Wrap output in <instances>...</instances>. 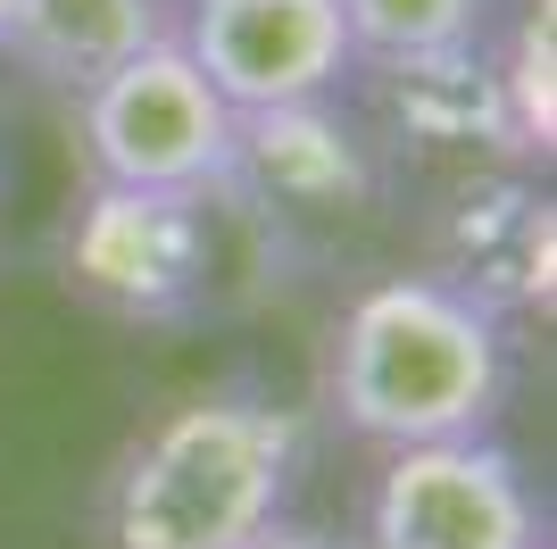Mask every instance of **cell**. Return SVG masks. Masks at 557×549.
Masks as SVG:
<instances>
[{
  "label": "cell",
  "mask_w": 557,
  "mask_h": 549,
  "mask_svg": "<svg viewBox=\"0 0 557 549\" xmlns=\"http://www.w3.org/2000/svg\"><path fill=\"white\" fill-rule=\"evenodd\" d=\"M325 391L374 450L491 434L508 400V333L442 274H383L342 308Z\"/></svg>",
  "instance_id": "cell-1"
},
{
  "label": "cell",
  "mask_w": 557,
  "mask_h": 549,
  "mask_svg": "<svg viewBox=\"0 0 557 549\" xmlns=\"http://www.w3.org/2000/svg\"><path fill=\"white\" fill-rule=\"evenodd\" d=\"M300 425L242 391L166 408L109 475V549H242L283 516Z\"/></svg>",
  "instance_id": "cell-2"
},
{
  "label": "cell",
  "mask_w": 557,
  "mask_h": 549,
  "mask_svg": "<svg viewBox=\"0 0 557 549\" xmlns=\"http://www.w3.org/2000/svg\"><path fill=\"white\" fill-rule=\"evenodd\" d=\"M84 100V159L92 183H141V192H225L233 167V109L209 75L184 59L175 34L134 50L116 75H100Z\"/></svg>",
  "instance_id": "cell-3"
},
{
  "label": "cell",
  "mask_w": 557,
  "mask_h": 549,
  "mask_svg": "<svg viewBox=\"0 0 557 549\" xmlns=\"http://www.w3.org/2000/svg\"><path fill=\"white\" fill-rule=\"evenodd\" d=\"M367 549H541V500L508 441H408L367 483Z\"/></svg>",
  "instance_id": "cell-4"
},
{
  "label": "cell",
  "mask_w": 557,
  "mask_h": 549,
  "mask_svg": "<svg viewBox=\"0 0 557 549\" xmlns=\"http://www.w3.org/2000/svg\"><path fill=\"white\" fill-rule=\"evenodd\" d=\"M216 258L209 192H141V183H92L67 225V274L116 317H175L200 300Z\"/></svg>",
  "instance_id": "cell-5"
},
{
  "label": "cell",
  "mask_w": 557,
  "mask_h": 549,
  "mask_svg": "<svg viewBox=\"0 0 557 549\" xmlns=\"http://www.w3.org/2000/svg\"><path fill=\"white\" fill-rule=\"evenodd\" d=\"M166 34L184 42V59L209 75V91L233 117L325 100L358 68L333 0H184V17Z\"/></svg>",
  "instance_id": "cell-6"
},
{
  "label": "cell",
  "mask_w": 557,
  "mask_h": 549,
  "mask_svg": "<svg viewBox=\"0 0 557 549\" xmlns=\"http://www.w3.org/2000/svg\"><path fill=\"white\" fill-rule=\"evenodd\" d=\"M225 192H250L267 217H349L374 200V159L358 125L325 100H283V109L233 117V167Z\"/></svg>",
  "instance_id": "cell-7"
},
{
  "label": "cell",
  "mask_w": 557,
  "mask_h": 549,
  "mask_svg": "<svg viewBox=\"0 0 557 549\" xmlns=\"http://www.w3.org/2000/svg\"><path fill=\"white\" fill-rule=\"evenodd\" d=\"M549 192H533L516 167L474 175L442 217V283L499 325L516 308H549Z\"/></svg>",
  "instance_id": "cell-8"
},
{
  "label": "cell",
  "mask_w": 557,
  "mask_h": 549,
  "mask_svg": "<svg viewBox=\"0 0 557 549\" xmlns=\"http://www.w3.org/2000/svg\"><path fill=\"white\" fill-rule=\"evenodd\" d=\"M383 91V117H392L408 142L424 150H458V159H508L524 167V134L508 117V84H499V59L483 42L458 50H417V59H383L374 68Z\"/></svg>",
  "instance_id": "cell-9"
},
{
  "label": "cell",
  "mask_w": 557,
  "mask_h": 549,
  "mask_svg": "<svg viewBox=\"0 0 557 549\" xmlns=\"http://www.w3.org/2000/svg\"><path fill=\"white\" fill-rule=\"evenodd\" d=\"M166 0H17L0 50L25 59L59 91H92L100 75H116L134 50H150L166 34Z\"/></svg>",
  "instance_id": "cell-10"
},
{
  "label": "cell",
  "mask_w": 557,
  "mask_h": 549,
  "mask_svg": "<svg viewBox=\"0 0 557 549\" xmlns=\"http://www.w3.org/2000/svg\"><path fill=\"white\" fill-rule=\"evenodd\" d=\"M349 25V50L358 59H417V50H458L483 42L491 0H333Z\"/></svg>",
  "instance_id": "cell-11"
},
{
  "label": "cell",
  "mask_w": 557,
  "mask_h": 549,
  "mask_svg": "<svg viewBox=\"0 0 557 549\" xmlns=\"http://www.w3.org/2000/svg\"><path fill=\"white\" fill-rule=\"evenodd\" d=\"M499 84H508V117H516V134H524V150L549 159V142H557V109H549V0L524 9L516 50L499 59Z\"/></svg>",
  "instance_id": "cell-12"
},
{
  "label": "cell",
  "mask_w": 557,
  "mask_h": 549,
  "mask_svg": "<svg viewBox=\"0 0 557 549\" xmlns=\"http://www.w3.org/2000/svg\"><path fill=\"white\" fill-rule=\"evenodd\" d=\"M242 549H342V541H325V533H308V525H283V516H275V525H267V533H250Z\"/></svg>",
  "instance_id": "cell-13"
},
{
  "label": "cell",
  "mask_w": 557,
  "mask_h": 549,
  "mask_svg": "<svg viewBox=\"0 0 557 549\" xmlns=\"http://www.w3.org/2000/svg\"><path fill=\"white\" fill-rule=\"evenodd\" d=\"M9 9H17V0H0V34H9Z\"/></svg>",
  "instance_id": "cell-14"
}]
</instances>
